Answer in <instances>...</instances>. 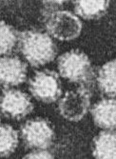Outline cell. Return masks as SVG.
Segmentation results:
<instances>
[{
    "label": "cell",
    "mask_w": 116,
    "mask_h": 159,
    "mask_svg": "<svg viewBox=\"0 0 116 159\" xmlns=\"http://www.w3.org/2000/svg\"><path fill=\"white\" fill-rule=\"evenodd\" d=\"M19 51L33 67H41L54 60L57 48L51 35L38 30L21 32Z\"/></svg>",
    "instance_id": "obj_1"
},
{
    "label": "cell",
    "mask_w": 116,
    "mask_h": 159,
    "mask_svg": "<svg viewBox=\"0 0 116 159\" xmlns=\"http://www.w3.org/2000/svg\"><path fill=\"white\" fill-rule=\"evenodd\" d=\"M57 68L60 75L71 83L84 86L94 77V70L89 56L79 50H71L58 57Z\"/></svg>",
    "instance_id": "obj_2"
},
{
    "label": "cell",
    "mask_w": 116,
    "mask_h": 159,
    "mask_svg": "<svg viewBox=\"0 0 116 159\" xmlns=\"http://www.w3.org/2000/svg\"><path fill=\"white\" fill-rule=\"evenodd\" d=\"M48 34L60 41L76 39L83 29V24L76 14L66 10H59L46 18Z\"/></svg>",
    "instance_id": "obj_3"
},
{
    "label": "cell",
    "mask_w": 116,
    "mask_h": 159,
    "mask_svg": "<svg viewBox=\"0 0 116 159\" xmlns=\"http://www.w3.org/2000/svg\"><path fill=\"white\" fill-rule=\"evenodd\" d=\"M29 89L32 95L43 103H53L62 94V84L59 75L54 70L36 71L30 79Z\"/></svg>",
    "instance_id": "obj_4"
},
{
    "label": "cell",
    "mask_w": 116,
    "mask_h": 159,
    "mask_svg": "<svg viewBox=\"0 0 116 159\" xmlns=\"http://www.w3.org/2000/svg\"><path fill=\"white\" fill-rule=\"evenodd\" d=\"M21 138L29 149L47 150L53 143L54 129L45 118L36 117L28 120L21 127Z\"/></svg>",
    "instance_id": "obj_5"
},
{
    "label": "cell",
    "mask_w": 116,
    "mask_h": 159,
    "mask_svg": "<svg viewBox=\"0 0 116 159\" xmlns=\"http://www.w3.org/2000/svg\"><path fill=\"white\" fill-rule=\"evenodd\" d=\"M91 92L84 86L68 91L58 103L59 113L69 121H80L91 108Z\"/></svg>",
    "instance_id": "obj_6"
},
{
    "label": "cell",
    "mask_w": 116,
    "mask_h": 159,
    "mask_svg": "<svg viewBox=\"0 0 116 159\" xmlns=\"http://www.w3.org/2000/svg\"><path fill=\"white\" fill-rule=\"evenodd\" d=\"M33 110L31 97L25 92L16 89H3L1 95V111L8 118L21 120Z\"/></svg>",
    "instance_id": "obj_7"
},
{
    "label": "cell",
    "mask_w": 116,
    "mask_h": 159,
    "mask_svg": "<svg viewBox=\"0 0 116 159\" xmlns=\"http://www.w3.org/2000/svg\"><path fill=\"white\" fill-rule=\"evenodd\" d=\"M27 79V65L17 56H2L0 59V81L5 88L23 84Z\"/></svg>",
    "instance_id": "obj_8"
},
{
    "label": "cell",
    "mask_w": 116,
    "mask_h": 159,
    "mask_svg": "<svg viewBox=\"0 0 116 159\" xmlns=\"http://www.w3.org/2000/svg\"><path fill=\"white\" fill-rule=\"evenodd\" d=\"M94 124L105 131L116 129V97L99 100L91 109Z\"/></svg>",
    "instance_id": "obj_9"
},
{
    "label": "cell",
    "mask_w": 116,
    "mask_h": 159,
    "mask_svg": "<svg viewBox=\"0 0 116 159\" xmlns=\"http://www.w3.org/2000/svg\"><path fill=\"white\" fill-rule=\"evenodd\" d=\"M92 154L96 159H116V132L99 133L93 139Z\"/></svg>",
    "instance_id": "obj_10"
},
{
    "label": "cell",
    "mask_w": 116,
    "mask_h": 159,
    "mask_svg": "<svg viewBox=\"0 0 116 159\" xmlns=\"http://www.w3.org/2000/svg\"><path fill=\"white\" fill-rule=\"evenodd\" d=\"M97 84L104 94L116 97V59L108 61L99 69Z\"/></svg>",
    "instance_id": "obj_11"
},
{
    "label": "cell",
    "mask_w": 116,
    "mask_h": 159,
    "mask_svg": "<svg viewBox=\"0 0 116 159\" xmlns=\"http://www.w3.org/2000/svg\"><path fill=\"white\" fill-rule=\"evenodd\" d=\"M74 11L78 16L87 19L93 20L103 17L108 11L109 1H78L74 2Z\"/></svg>",
    "instance_id": "obj_12"
},
{
    "label": "cell",
    "mask_w": 116,
    "mask_h": 159,
    "mask_svg": "<svg viewBox=\"0 0 116 159\" xmlns=\"http://www.w3.org/2000/svg\"><path fill=\"white\" fill-rule=\"evenodd\" d=\"M20 34L12 26L1 21L0 25V52L3 56H9L19 46Z\"/></svg>",
    "instance_id": "obj_13"
},
{
    "label": "cell",
    "mask_w": 116,
    "mask_h": 159,
    "mask_svg": "<svg viewBox=\"0 0 116 159\" xmlns=\"http://www.w3.org/2000/svg\"><path fill=\"white\" fill-rule=\"evenodd\" d=\"M0 131V154L2 157H9L18 146V133L8 124H2Z\"/></svg>",
    "instance_id": "obj_14"
},
{
    "label": "cell",
    "mask_w": 116,
    "mask_h": 159,
    "mask_svg": "<svg viewBox=\"0 0 116 159\" xmlns=\"http://www.w3.org/2000/svg\"><path fill=\"white\" fill-rule=\"evenodd\" d=\"M65 1H43V16L47 18L51 13L59 11V7L64 4Z\"/></svg>",
    "instance_id": "obj_15"
},
{
    "label": "cell",
    "mask_w": 116,
    "mask_h": 159,
    "mask_svg": "<svg viewBox=\"0 0 116 159\" xmlns=\"http://www.w3.org/2000/svg\"><path fill=\"white\" fill-rule=\"evenodd\" d=\"M23 159H54V157L47 150H34L27 153Z\"/></svg>",
    "instance_id": "obj_16"
}]
</instances>
